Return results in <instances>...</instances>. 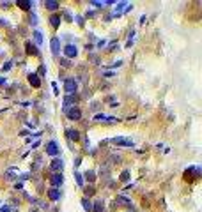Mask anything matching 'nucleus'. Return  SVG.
<instances>
[{"label": "nucleus", "mask_w": 202, "mask_h": 212, "mask_svg": "<svg viewBox=\"0 0 202 212\" xmlns=\"http://www.w3.org/2000/svg\"><path fill=\"white\" fill-rule=\"evenodd\" d=\"M78 90V83L75 78H68V80H64V92L68 94V96H75V92Z\"/></svg>", "instance_id": "nucleus-1"}, {"label": "nucleus", "mask_w": 202, "mask_h": 212, "mask_svg": "<svg viewBox=\"0 0 202 212\" xmlns=\"http://www.w3.org/2000/svg\"><path fill=\"white\" fill-rule=\"evenodd\" d=\"M59 152H61V149H59V143H57L55 140H50L48 143H46V154H48V156L57 157V156H59Z\"/></svg>", "instance_id": "nucleus-2"}, {"label": "nucleus", "mask_w": 202, "mask_h": 212, "mask_svg": "<svg viewBox=\"0 0 202 212\" xmlns=\"http://www.w3.org/2000/svg\"><path fill=\"white\" fill-rule=\"evenodd\" d=\"M66 111V117L69 119V120H80L82 119V111L78 110V108H75V106H71V108H68Z\"/></svg>", "instance_id": "nucleus-3"}, {"label": "nucleus", "mask_w": 202, "mask_h": 212, "mask_svg": "<svg viewBox=\"0 0 202 212\" xmlns=\"http://www.w3.org/2000/svg\"><path fill=\"white\" fill-rule=\"evenodd\" d=\"M50 48H51V51H53V55H59V53H61V37L53 35L50 39Z\"/></svg>", "instance_id": "nucleus-4"}, {"label": "nucleus", "mask_w": 202, "mask_h": 212, "mask_svg": "<svg viewBox=\"0 0 202 212\" xmlns=\"http://www.w3.org/2000/svg\"><path fill=\"white\" fill-rule=\"evenodd\" d=\"M64 55H66L68 59H73V57L78 55V48H76L75 44H68V46H64Z\"/></svg>", "instance_id": "nucleus-5"}, {"label": "nucleus", "mask_w": 202, "mask_h": 212, "mask_svg": "<svg viewBox=\"0 0 202 212\" xmlns=\"http://www.w3.org/2000/svg\"><path fill=\"white\" fill-rule=\"evenodd\" d=\"M50 182H51V186H53V187H61L62 184H64V175H62V173H53V175H51V179H50Z\"/></svg>", "instance_id": "nucleus-6"}, {"label": "nucleus", "mask_w": 202, "mask_h": 212, "mask_svg": "<svg viewBox=\"0 0 202 212\" xmlns=\"http://www.w3.org/2000/svg\"><path fill=\"white\" fill-rule=\"evenodd\" d=\"M117 7L113 9V12H112V16H121L122 12H126V7L130 5V2H119V4H115Z\"/></svg>", "instance_id": "nucleus-7"}, {"label": "nucleus", "mask_w": 202, "mask_h": 212, "mask_svg": "<svg viewBox=\"0 0 202 212\" xmlns=\"http://www.w3.org/2000/svg\"><path fill=\"white\" fill-rule=\"evenodd\" d=\"M50 168H51V170H53L55 173H62V168H64V161H62V159H57V157H55V159L51 161Z\"/></svg>", "instance_id": "nucleus-8"}, {"label": "nucleus", "mask_w": 202, "mask_h": 212, "mask_svg": "<svg viewBox=\"0 0 202 212\" xmlns=\"http://www.w3.org/2000/svg\"><path fill=\"white\" fill-rule=\"evenodd\" d=\"M48 196H50L51 202H59L61 196H62V193H61L59 187H51V189H48Z\"/></svg>", "instance_id": "nucleus-9"}, {"label": "nucleus", "mask_w": 202, "mask_h": 212, "mask_svg": "<svg viewBox=\"0 0 202 212\" xmlns=\"http://www.w3.org/2000/svg\"><path fill=\"white\" fill-rule=\"evenodd\" d=\"M29 83H30L34 89H39L41 87V80H39V76H37V72H30L29 74Z\"/></svg>", "instance_id": "nucleus-10"}, {"label": "nucleus", "mask_w": 202, "mask_h": 212, "mask_svg": "<svg viewBox=\"0 0 202 212\" xmlns=\"http://www.w3.org/2000/svg\"><path fill=\"white\" fill-rule=\"evenodd\" d=\"M94 120L98 122H117L115 117H108V115H105V113H98L96 117H94Z\"/></svg>", "instance_id": "nucleus-11"}, {"label": "nucleus", "mask_w": 202, "mask_h": 212, "mask_svg": "<svg viewBox=\"0 0 202 212\" xmlns=\"http://www.w3.org/2000/svg\"><path fill=\"white\" fill-rule=\"evenodd\" d=\"M112 141L115 145H122V147H133V140H128V138H113Z\"/></svg>", "instance_id": "nucleus-12"}, {"label": "nucleus", "mask_w": 202, "mask_h": 212, "mask_svg": "<svg viewBox=\"0 0 202 212\" xmlns=\"http://www.w3.org/2000/svg\"><path fill=\"white\" fill-rule=\"evenodd\" d=\"M44 7H46V9H50V11H57L59 7H61V4H59V2H55V0H46V2H44Z\"/></svg>", "instance_id": "nucleus-13"}, {"label": "nucleus", "mask_w": 202, "mask_h": 212, "mask_svg": "<svg viewBox=\"0 0 202 212\" xmlns=\"http://www.w3.org/2000/svg\"><path fill=\"white\" fill-rule=\"evenodd\" d=\"M66 134H68V138H69V140H75V141L80 140V133L76 131V129H68Z\"/></svg>", "instance_id": "nucleus-14"}, {"label": "nucleus", "mask_w": 202, "mask_h": 212, "mask_svg": "<svg viewBox=\"0 0 202 212\" xmlns=\"http://www.w3.org/2000/svg\"><path fill=\"white\" fill-rule=\"evenodd\" d=\"M18 7H21L23 11H29L30 7H34V2H30V0H20L18 2Z\"/></svg>", "instance_id": "nucleus-15"}, {"label": "nucleus", "mask_w": 202, "mask_h": 212, "mask_svg": "<svg viewBox=\"0 0 202 212\" xmlns=\"http://www.w3.org/2000/svg\"><path fill=\"white\" fill-rule=\"evenodd\" d=\"M61 16H59V14H53V16H50V23H51V27H53V29H57V27H59V25H61Z\"/></svg>", "instance_id": "nucleus-16"}, {"label": "nucleus", "mask_w": 202, "mask_h": 212, "mask_svg": "<svg viewBox=\"0 0 202 212\" xmlns=\"http://www.w3.org/2000/svg\"><path fill=\"white\" fill-rule=\"evenodd\" d=\"M75 101H76V99H75V96H68V97L64 99V110H68L71 104L75 106Z\"/></svg>", "instance_id": "nucleus-17"}, {"label": "nucleus", "mask_w": 202, "mask_h": 212, "mask_svg": "<svg viewBox=\"0 0 202 212\" xmlns=\"http://www.w3.org/2000/svg\"><path fill=\"white\" fill-rule=\"evenodd\" d=\"M92 210H94V212H105V203H103V202H96V203H94V207H92Z\"/></svg>", "instance_id": "nucleus-18"}, {"label": "nucleus", "mask_w": 202, "mask_h": 212, "mask_svg": "<svg viewBox=\"0 0 202 212\" xmlns=\"http://www.w3.org/2000/svg\"><path fill=\"white\" fill-rule=\"evenodd\" d=\"M27 53H30V55H37L39 51H37V48H36L32 42H27Z\"/></svg>", "instance_id": "nucleus-19"}, {"label": "nucleus", "mask_w": 202, "mask_h": 212, "mask_svg": "<svg viewBox=\"0 0 202 212\" xmlns=\"http://www.w3.org/2000/svg\"><path fill=\"white\" fill-rule=\"evenodd\" d=\"M82 205H83V209L87 212H92V203L87 200V198H82Z\"/></svg>", "instance_id": "nucleus-20"}, {"label": "nucleus", "mask_w": 202, "mask_h": 212, "mask_svg": "<svg viewBox=\"0 0 202 212\" xmlns=\"http://www.w3.org/2000/svg\"><path fill=\"white\" fill-rule=\"evenodd\" d=\"M83 177H85V180H89V182H94V179H96V173L92 172V170H87V172H85V175H83Z\"/></svg>", "instance_id": "nucleus-21"}, {"label": "nucleus", "mask_w": 202, "mask_h": 212, "mask_svg": "<svg viewBox=\"0 0 202 212\" xmlns=\"http://www.w3.org/2000/svg\"><path fill=\"white\" fill-rule=\"evenodd\" d=\"M32 35H34V41H36V42H37V44L41 46V44H43V34H41L39 30H36L34 34H32Z\"/></svg>", "instance_id": "nucleus-22"}, {"label": "nucleus", "mask_w": 202, "mask_h": 212, "mask_svg": "<svg viewBox=\"0 0 202 212\" xmlns=\"http://www.w3.org/2000/svg\"><path fill=\"white\" fill-rule=\"evenodd\" d=\"M14 172H16L14 168H12V170H9V172L5 173V179H7V180H14V179H16V175H14Z\"/></svg>", "instance_id": "nucleus-23"}, {"label": "nucleus", "mask_w": 202, "mask_h": 212, "mask_svg": "<svg viewBox=\"0 0 202 212\" xmlns=\"http://www.w3.org/2000/svg\"><path fill=\"white\" fill-rule=\"evenodd\" d=\"M75 179L78 182V186H83V177H82L80 173H75Z\"/></svg>", "instance_id": "nucleus-24"}, {"label": "nucleus", "mask_w": 202, "mask_h": 212, "mask_svg": "<svg viewBox=\"0 0 202 212\" xmlns=\"http://www.w3.org/2000/svg\"><path fill=\"white\" fill-rule=\"evenodd\" d=\"M130 179V172L126 170V172H122V175H121V180H128Z\"/></svg>", "instance_id": "nucleus-25"}, {"label": "nucleus", "mask_w": 202, "mask_h": 212, "mask_svg": "<svg viewBox=\"0 0 202 212\" xmlns=\"http://www.w3.org/2000/svg\"><path fill=\"white\" fill-rule=\"evenodd\" d=\"M30 23L32 25H37V16H36V14H32L30 16Z\"/></svg>", "instance_id": "nucleus-26"}, {"label": "nucleus", "mask_w": 202, "mask_h": 212, "mask_svg": "<svg viewBox=\"0 0 202 212\" xmlns=\"http://www.w3.org/2000/svg\"><path fill=\"white\" fill-rule=\"evenodd\" d=\"M122 64V60H117V62H113V64H110V67H119Z\"/></svg>", "instance_id": "nucleus-27"}, {"label": "nucleus", "mask_w": 202, "mask_h": 212, "mask_svg": "<svg viewBox=\"0 0 202 212\" xmlns=\"http://www.w3.org/2000/svg\"><path fill=\"white\" fill-rule=\"evenodd\" d=\"M66 20H68V21H71V20H73V16H71V12H69V11H66Z\"/></svg>", "instance_id": "nucleus-28"}, {"label": "nucleus", "mask_w": 202, "mask_h": 212, "mask_svg": "<svg viewBox=\"0 0 202 212\" xmlns=\"http://www.w3.org/2000/svg\"><path fill=\"white\" fill-rule=\"evenodd\" d=\"M9 69H11V62H7V64L2 67V71H9Z\"/></svg>", "instance_id": "nucleus-29"}, {"label": "nucleus", "mask_w": 202, "mask_h": 212, "mask_svg": "<svg viewBox=\"0 0 202 212\" xmlns=\"http://www.w3.org/2000/svg\"><path fill=\"white\" fill-rule=\"evenodd\" d=\"M76 23H78V25H83V18H82V16H76Z\"/></svg>", "instance_id": "nucleus-30"}, {"label": "nucleus", "mask_w": 202, "mask_h": 212, "mask_svg": "<svg viewBox=\"0 0 202 212\" xmlns=\"http://www.w3.org/2000/svg\"><path fill=\"white\" fill-rule=\"evenodd\" d=\"M62 66H64V67H69L71 64H69L68 60H66V59H62Z\"/></svg>", "instance_id": "nucleus-31"}, {"label": "nucleus", "mask_w": 202, "mask_h": 212, "mask_svg": "<svg viewBox=\"0 0 202 212\" xmlns=\"http://www.w3.org/2000/svg\"><path fill=\"white\" fill-rule=\"evenodd\" d=\"M14 187H16V189H23V184H21V182H16Z\"/></svg>", "instance_id": "nucleus-32"}, {"label": "nucleus", "mask_w": 202, "mask_h": 212, "mask_svg": "<svg viewBox=\"0 0 202 212\" xmlns=\"http://www.w3.org/2000/svg\"><path fill=\"white\" fill-rule=\"evenodd\" d=\"M106 44V41L103 39V41H98V48H101V46H105Z\"/></svg>", "instance_id": "nucleus-33"}, {"label": "nucleus", "mask_w": 202, "mask_h": 212, "mask_svg": "<svg viewBox=\"0 0 202 212\" xmlns=\"http://www.w3.org/2000/svg\"><path fill=\"white\" fill-rule=\"evenodd\" d=\"M51 87H53V92H55V94H59V87H57V83H53Z\"/></svg>", "instance_id": "nucleus-34"}, {"label": "nucleus", "mask_w": 202, "mask_h": 212, "mask_svg": "<svg viewBox=\"0 0 202 212\" xmlns=\"http://www.w3.org/2000/svg\"><path fill=\"white\" fill-rule=\"evenodd\" d=\"M0 25H4V27H5V25H7V20H4V18H0Z\"/></svg>", "instance_id": "nucleus-35"}, {"label": "nucleus", "mask_w": 202, "mask_h": 212, "mask_svg": "<svg viewBox=\"0 0 202 212\" xmlns=\"http://www.w3.org/2000/svg\"><path fill=\"white\" fill-rule=\"evenodd\" d=\"M80 163H82V159H80V157H76V159H75V166H78Z\"/></svg>", "instance_id": "nucleus-36"}, {"label": "nucleus", "mask_w": 202, "mask_h": 212, "mask_svg": "<svg viewBox=\"0 0 202 212\" xmlns=\"http://www.w3.org/2000/svg\"><path fill=\"white\" fill-rule=\"evenodd\" d=\"M0 85H5V78H0Z\"/></svg>", "instance_id": "nucleus-37"}]
</instances>
